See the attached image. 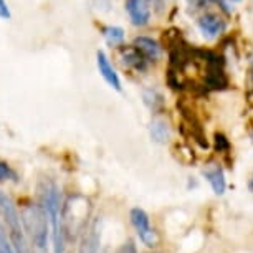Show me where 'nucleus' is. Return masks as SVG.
Wrapping results in <instances>:
<instances>
[{"mask_svg": "<svg viewBox=\"0 0 253 253\" xmlns=\"http://www.w3.org/2000/svg\"><path fill=\"white\" fill-rule=\"evenodd\" d=\"M119 56H121L123 63L126 66H129V68H134V70H139V71L146 70L147 58L136 48L134 45L121 46V48H119Z\"/></svg>", "mask_w": 253, "mask_h": 253, "instance_id": "9", "label": "nucleus"}, {"mask_svg": "<svg viewBox=\"0 0 253 253\" xmlns=\"http://www.w3.org/2000/svg\"><path fill=\"white\" fill-rule=\"evenodd\" d=\"M129 217H131L132 227L136 228L137 235H139V240H141L142 243H144L146 247H156L157 237H156L154 228L151 227L149 215H147V213H146L142 209L136 207V209H132V210H131Z\"/></svg>", "mask_w": 253, "mask_h": 253, "instance_id": "4", "label": "nucleus"}, {"mask_svg": "<svg viewBox=\"0 0 253 253\" xmlns=\"http://www.w3.org/2000/svg\"><path fill=\"white\" fill-rule=\"evenodd\" d=\"M96 60H98V70H99V73H101L103 78L106 80V83L111 88L121 91V80H119L118 73L114 71L111 63H109V60H108V56L104 55V51H98Z\"/></svg>", "mask_w": 253, "mask_h": 253, "instance_id": "10", "label": "nucleus"}, {"mask_svg": "<svg viewBox=\"0 0 253 253\" xmlns=\"http://www.w3.org/2000/svg\"><path fill=\"white\" fill-rule=\"evenodd\" d=\"M199 28L204 35H207L209 38H213V37H218L225 30V22H223L217 13H205V15L199 18Z\"/></svg>", "mask_w": 253, "mask_h": 253, "instance_id": "8", "label": "nucleus"}, {"mask_svg": "<svg viewBox=\"0 0 253 253\" xmlns=\"http://www.w3.org/2000/svg\"><path fill=\"white\" fill-rule=\"evenodd\" d=\"M151 137L154 142H159V144H166L167 139H169V127L167 124L162 121V119H154L151 123Z\"/></svg>", "mask_w": 253, "mask_h": 253, "instance_id": "13", "label": "nucleus"}, {"mask_svg": "<svg viewBox=\"0 0 253 253\" xmlns=\"http://www.w3.org/2000/svg\"><path fill=\"white\" fill-rule=\"evenodd\" d=\"M99 242H101V232H99L98 220H96L83 232V237H81L78 247V253H98Z\"/></svg>", "mask_w": 253, "mask_h": 253, "instance_id": "7", "label": "nucleus"}, {"mask_svg": "<svg viewBox=\"0 0 253 253\" xmlns=\"http://www.w3.org/2000/svg\"><path fill=\"white\" fill-rule=\"evenodd\" d=\"M126 10L131 22L137 27L147 25L151 18L149 0H126Z\"/></svg>", "mask_w": 253, "mask_h": 253, "instance_id": "6", "label": "nucleus"}, {"mask_svg": "<svg viewBox=\"0 0 253 253\" xmlns=\"http://www.w3.org/2000/svg\"><path fill=\"white\" fill-rule=\"evenodd\" d=\"M0 212H2L3 218H5L10 232H23L20 213H18V210H17V205L13 204L10 195H7L5 192H2V190H0Z\"/></svg>", "mask_w": 253, "mask_h": 253, "instance_id": "5", "label": "nucleus"}, {"mask_svg": "<svg viewBox=\"0 0 253 253\" xmlns=\"http://www.w3.org/2000/svg\"><path fill=\"white\" fill-rule=\"evenodd\" d=\"M116 253H137V248H136V243L132 240H127L124 242L121 247L118 248Z\"/></svg>", "mask_w": 253, "mask_h": 253, "instance_id": "20", "label": "nucleus"}, {"mask_svg": "<svg viewBox=\"0 0 253 253\" xmlns=\"http://www.w3.org/2000/svg\"><path fill=\"white\" fill-rule=\"evenodd\" d=\"M8 237H10L13 252L15 253H35L32 248V243L27 240V237L23 232H10Z\"/></svg>", "mask_w": 253, "mask_h": 253, "instance_id": "14", "label": "nucleus"}, {"mask_svg": "<svg viewBox=\"0 0 253 253\" xmlns=\"http://www.w3.org/2000/svg\"><path fill=\"white\" fill-rule=\"evenodd\" d=\"M0 253H3V252H2V248H0Z\"/></svg>", "mask_w": 253, "mask_h": 253, "instance_id": "25", "label": "nucleus"}, {"mask_svg": "<svg viewBox=\"0 0 253 253\" xmlns=\"http://www.w3.org/2000/svg\"><path fill=\"white\" fill-rule=\"evenodd\" d=\"M0 248H2V252H3V253H15V252H13L10 237L7 235V232L3 230V227H2V225H0Z\"/></svg>", "mask_w": 253, "mask_h": 253, "instance_id": "18", "label": "nucleus"}, {"mask_svg": "<svg viewBox=\"0 0 253 253\" xmlns=\"http://www.w3.org/2000/svg\"><path fill=\"white\" fill-rule=\"evenodd\" d=\"M187 2L190 7H194L195 10H199V8H204V7H207L209 3H212V0H187Z\"/></svg>", "mask_w": 253, "mask_h": 253, "instance_id": "21", "label": "nucleus"}, {"mask_svg": "<svg viewBox=\"0 0 253 253\" xmlns=\"http://www.w3.org/2000/svg\"><path fill=\"white\" fill-rule=\"evenodd\" d=\"M134 46L146 56L147 60H159L161 58L159 43L149 37H137L134 40Z\"/></svg>", "mask_w": 253, "mask_h": 253, "instance_id": "12", "label": "nucleus"}, {"mask_svg": "<svg viewBox=\"0 0 253 253\" xmlns=\"http://www.w3.org/2000/svg\"><path fill=\"white\" fill-rule=\"evenodd\" d=\"M248 189H250V192H253V175H252L250 182H248Z\"/></svg>", "mask_w": 253, "mask_h": 253, "instance_id": "23", "label": "nucleus"}, {"mask_svg": "<svg viewBox=\"0 0 253 253\" xmlns=\"http://www.w3.org/2000/svg\"><path fill=\"white\" fill-rule=\"evenodd\" d=\"M204 175H205V179L209 180V184L212 185V190L217 195H223V194H225L227 182H225V175H223L222 167H218V166L210 167V169L204 170Z\"/></svg>", "mask_w": 253, "mask_h": 253, "instance_id": "11", "label": "nucleus"}, {"mask_svg": "<svg viewBox=\"0 0 253 253\" xmlns=\"http://www.w3.org/2000/svg\"><path fill=\"white\" fill-rule=\"evenodd\" d=\"M7 179H15V174H13V170L7 162H0V182H3Z\"/></svg>", "mask_w": 253, "mask_h": 253, "instance_id": "19", "label": "nucleus"}, {"mask_svg": "<svg viewBox=\"0 0 253 253\" xmlns=\"http://www.w3.org/2000/svg\"><path fill=\"white\" fill-rule=\"evenodd\" d=\"M144 99L152 109H157L159 106H162V96L157 91H152V89L144 93Z\"/></svg>", "mask_w": 253, "mask_h": 253, "instance_id": "17", "label": "nucleus"}, {"mask_svg": "<svg viewBox=\"0 0 253 253\" xmlns=\"http://www.w3.org/2000/svg\"><path fill=\"white\" fill-rule=\"evenodd\" d=\"M38 197L40 205L45 209L48 220L51 223V242H53V253H65L66 235L61 225V200L60 190L53 180L43 179L38 185Z\"/></svg>", "mask_w": 253, "mask_h": 253, "instance_id": "1", "label": "nucleus"}, {"mask_svg": "<svg viewBox=\"0 0 253 253\" xmlns=\"http://www.w3.org/2000/svg\"><path fill=\"white\" fill-rule=\"evenodd\" d=\"M103 35L108 40V43L118 45V43H121V42H123L124 32H123V28H119V27H106L103 30Z\"/></svg>", "mask_w": 253, "mask_h": 253, "instance_id": "15", "label": "nucleus"}, {"mask_svg": "<svg viewBox=\"0 0 253 253\" xmlns=\"http://www.w3.org/2000/svg\"><path fill=\"white\" fill-rule=\"evenodd\" d=\"M22 228L30 237V242L38 250L45 252L46 243H48V215L45 209L40 204H30L22 210Z\"/></svg>", "mask_w": 253, "mask_h": 253, "instance_id": "2", "label": "nucleus"}, {"mask_svg": "<svg viewBox=\"0 0 253 253\" xmlns=\"http://www.w3.org/2000/svg\"><path fill=\"white\" fill-rule=\"evenodd\" d=\"M230 2H240V0H230Z\"/></svg>", "mask_w": 253, "mask_h": 253, "instance_id": "24", "label": "nucleus"}, {"mask_svg": "<svg viewBox=\"0 0 253 253\" xmlns=\"http://www.w3.org/2000/svg\"><path fill=\"white\" fill-rule=\"evenodd\" d=\"M80 195L70 197L65 207H61V225H63L65 235L68 233H80L86 227V217H88V200L81 199V204H78Z\"/></svg>", "mask_w": 253, "mask_h": 253, "instance_id": "3", "label": "nucleus"}, {"mask_svg": "<svg viewBox=\"0 0 253 253\" xmlns=\"http://www.w3.org/2000/svg\"><path fill=\"white\" fill-rule=\"evenodd\" d=\"M0 17H2V18H10V10H8L5 0H0Z\"/></svg>", "mask_w": 253, "mask_h": 253, "instance_id": "22", "label": "nucleus"}, {"mask_svg": "<svg viewBox=\"0 0 253 253\" xmlns=\"http://www.w3.org/2000/svg\"><path fill=\"white\" fill-rule=\"evenodd\" d=\"M213 142H215V149L218 152L230 151V141H228L227 136L222 134V132H215V136H213Z\"/></svg>", "mask_w": 253, "mask_h": 253, "instance_id": "16", "label": "nucleus"}]
</instances>
